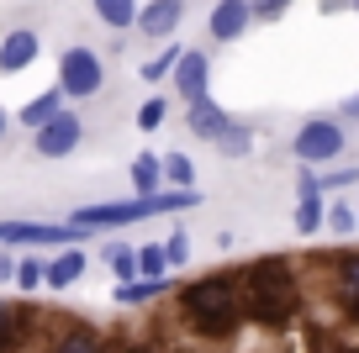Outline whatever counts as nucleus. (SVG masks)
Returning a JSON list of instances; mask_svg holds the SVG:
<instances>
[{
  "mask_svg": "<svg viewBox=\"0 0 359 353\" xmlns=\"http://www.w3.org/2000/svg\"><path fill=\"white\" fill-rule=\"evenodd\" d=\"M243 275V317L264 321V327H285V321L296 317V300H302V285H296L291 264L285 258H254L248 269H238Z\"/></svg>",
  "mask_w": 359,
  "mask_h": 353,
  "instance_id": "1",
  "label": "nucleus"
},
{
  "mask_svg": "<svg viewBox=\"0 0 359 353\" xmlns=\"http://www.w3.org/2000/svg\"><path fill=\"white\" fill-rule=\"evenodd\" d=\"M180 311H185V321H191L196 332H206V338H233L238 321H243L233 279H196V285H185Z\"/></svg>",
  "mask_w": 359,
  "mask_h": 353,
  "instance_id": "2",
  "label": "nucleus"
},
{
  "mask_svg": "<svg viewBox=\"0 0 359 353\" xmlns=\"http://www.w3.org/2000/svg\"><path fill=\"white\" fill-rule=\"evenodd\" d=\"M201 206L196 190H164V195H133V200H106V206H79L74 227H127V221L169 216V211H191Z\"/></svg>",
  "mask_w": 359,
  "mask_h": 353,
  "instance_id": "3",
  "label": "nucleus"
},
{
  "mask_svg": "<svg viewBox=\"0 0 359 353\" xmlns=\"http://www.w3.org/2000/svg\"><path fill=\"white\" fill-rule=\"evenodd\" d=\"M101 85H106V64L95 48H69L58 58V90H64V100H90Z\"/></svg>",
  "mask_w": 359,
  "mask_h": 353,
  "instance_id": "4",
  "label": "nucleus"
},
{
  "mask_svg": "<svg viewBox=\"0 0 359 353\" xmlns=\"http://www.w3.org/2000/svg\"><path fill=\"white\" fill-rule=\"evenodd\" d=\"M296 158H302V164H333V158H344V127L338 122H306L302 132H296Z\"/></svg>",
  "mask_w": 359,
  "mask_h": 353,
  "instance_id": "5",
  "label": "nucleus"
},
{
  "mask_svg": "<svg viewBox=\"0 0 359 353\" xmlns=\"http://www.w3.org/2000/svg\"><path fill=\"white\" fill-rule=\"evenodd\" d=\"M85 237V227H48V221H0V248H16V243H58V248H74Z\"/></svg>",
  "mask_w": 359,
  "mask_h": 353,
  "instance_id": "6",
  "label": "nucleus"
},
{
  "mask_svg": "<svg viewBox=\"0 0 359 353\" xmlns=\"http://www.w3.org/2000/svg\"><path fill=\"white\" fill-rule=\"evenodd\" d=\"M79 137H85V122H79L74 111H58L53 122H43V127L32 132V148H37L43 158H69V153L79 148Z\"/></svg>",
  "mask_w": 359,
  "mask_h": 353,
  "instance_id": "7",
  "label": "nucleus"
},
{
  "mask_svg": "<svg viewBox=\"0 0 359 353\" xmlns=\"http://www.w3.org/2000/svg\"><path fill=\"white\" fill-rule=\"evenodd\" d=\"M175 95L185 100V106H196V100L206 95V79H212V58L206 53H196V48H185V58L175 64Z\"/></svg>",
  "mask_w": 359,
  "mask_h": 353,
  "instance_id": "8",
  "label": "nucleus"
},
{
  "mask_svg": "<svg viewBox=\"0 0 359 353\" xmlns=\"http://www.w3.org/2000/svg\"><path fill=\"white\" fill-rule=\"evenodd\" d=\"M248 22H254L248 0H217L212 16H206V32H212L217 43H238V37L248 32Z\"/></svg>",
  "mask_w": 359,
  "mask_h": 353,
  "instance_id": "9",
  "label": "nucleus"
},
{
  "mask_svg": "<svg viewBox=\"0 0 359 353\" xmlns=\"http://www.w3.org/2000/svg\"><path fill=\"white\" fill-rule=\"evenodd\" d=\"M180 16H185V0H143L137 6V32L143 37H175Z\"/></svg>",
  "mask_w": 359,
  "mask_h": 353,
  "instance_id": "10",
  "label": "nucleus"
},
{
  "mask_svg": "<svg viewBox=\"0 0 359 353\" xmlns=\"http://www.w3.org/2000/svg\"><path fill=\"white\" fill-rule=\"evenodd\" d=\"M37 64V32L16 27V32L0 37V74H22V69Z\"/></svg>",
  "mask_w": 359,
  "mask_h": 353,
  "instance_id": "11",
  "label": "nucleus"
},
{
  "mask_svg": "<svg viewBox=\"0 0 359 353\" xmlns=\"http://www.w3.org/2000/svg\"><path fill=\"white\" fill-rule=\"evenodd\" d=\"M323 190H317V174H306L302 169V200H296V232L302 237H312V232H323Z\"/></svg>",
  "mask_w": 359,
  "mask_h": 353,
  "instance_id": "12",
  "label": "nucleus"
},
{
  "mask_svg": "<svg viewBox=\"0 0 359 353\" xmlns=\"http://www.w3.org/2000/svg\"><path fill=\"white\" fill-rule=\"evenodd\" d=\"M90 269V258H85V248H64V254L53 258V264H43V285L48 290H69L79 275Z\"/></svg>",
  "mask_w": 359,
  "mask_h": 353,
  "instance_id": "13",
  "label": "nucleus"
},
{
  "mask_svg": "<svg viewBox=\"0 0 359 353\" xmlns=\"http://www.w3.org/2000/svg\"><path fill=\"white\" fill-rule=\"evenodd\" d=\"M227 122H233V116H227V111L217 106L212 95H201V100H196V106H191V132H196V137H206V143H217Z\"/></svg>",
  "mask_w": 359,
  "mask_h": 353,
  "instance_id": "14",
  "label": "nucleus"
},
{
  "mask_svg": "<svg viewBox=\"0 0 359 353\" xmlns=\"http://www.w3.org/2000/svg\"><path fill=\"white\" fill-rule=\"evenodd\" d=\"M169 290V279H116V306H148L154 296H164Z\"/></svg>",
  "mask_w": 359,
  "mask_h": 353,
  "instance_id": "15",
  "label": "nucleus"
},
{
  "mask_svg": "<svg viewBox=\"0 0 359 353\" xmlns=\"http://www.w3.org/2000/svg\"><path fill=\"white\" fill-rule=\"evenodd\" d=\"M58 111H64V90H43V95H32V100H27V106H22V122L27 127H32V132H37V127H43V122H53V116H58Z\"/></svg>",
  "mask_w": 359,
  "mask_h": 353,
  "instance_id": "16",
  "label": "nucleus"
},
{
  "mask_svg": "<svg viewBox=\"0 0 359 353\" xmlns=\"http://www.w3.org/2000/svg\"><path fill=\"white\" fill-rule=\"evenodd\" d=\"M338 300L359 317V254H344V258H338Z\"/></svg>",
  "mask_w": 359,
  "mask_h": 353,
  "instance_id": "17",
  "label": "nucleus"
},
{
  "mask_svg": "<svg viewBox=\"0 0 359 353\" xmlns=\"http://www.w3.org/2000/svg\"><path fill=\"white\" fill-rule=\"evenodd\" d=\"M248 148H254V127H248V122H227L222 137H217V153H222V158H243Z\"/></svg>",
  "mask_w": 359,
  "mask_h": 353,
  "instance_id": "18",
  "label": "nucleus"
},
{
  "mask_svg": "<svg viewBox=\"0 0 359 353\" xmlns=\"http://www.w3.org/2000/svg\"><path fill=\"white\" fill-rule=\"evenodd\" d=\"M95 16H101L106 27H116V32H122V27L137 22V0H95Z\"/></svg>",
  "mask_w": 359,
  "mask_h": 353,
  "instance_id": "19",
  "label": "nucleus"
},
{
  "mask_svg": "<svg viewBox=\"0 0 359 353\" xmlns=\"http://www.w3.org/2000/svg\"><path fill=\"white\" fill-rule=\"evenodd\" d=\"M158 179H164V169H158V158H133V190L137 195H158Z\"/></svg>",
  "mask_w": 359,
  "mask_h": 353,
  "instance_id": "20",
  "label": "nucleus"
},
{
  "mask_svg": "<svg viewBox=\"0 0 359 353\" xmlns=\"http://www.w3.org/2000/svg\"><path fill=\"white\" fill-rule=\"evenodd\" d=\"M53 353H106V348H101V338H95L90 327H69L64 338L53 342Z\"/></svg>",
  "mask_w": 359,
  "mask_h": 353,
  "instance_id": "21",
  "label": "nucleus"
},
{
  "mask_svg": "<svg viewBox=\"0 0 359 353\" xmlns=\"http://www.w3.org/2000/svg\"><path fill=\"white\" fill-rule=\"evenodd\" d=\"M180 58H185V48H164V53H158V58H148V64H143V79H148V85H158V79H169V74H175V64H180Z\"/></svg>",
  "mask_w": 359,
  "mask_h": 353,
  "instance_id": "22",
  "label": "nucleus"
},
{
  "mask_svg": "<svg viewBox=\"0 0 359 353\" xmlns=\"http://www.w3.org/2000/svg\"><path fill=\"white\" fill-rule=\"evenodd\" d=\"M164 269H169V258H164V248H158V243L137 248V279H169Z\"/></svg>",
  "mask_w": 359,
  "mask_h": 353,
  "instance_id": "23",
  "label": "nucleus"
},
{
  "mask_svg": "<svg viewBox=\"0 0 359 353\" xmlns=\"http://www.w3.org/2000/svg\"><path fill=\"white\" fill-rule=\"evenodd\" d=\"M158 169H164V179H169V185H180V190H191V185H196V164H191L185 153H169Z\"/></svg>",
  "mask_w": 359,
  "mask_h": 353,
  "instance_id": "24",
  "label": "nucleus"
},
{
  "mask_svg": "<svg viewBox=\"0 0 359 353\" xmlns=\"http://www.w3.org/2000/svg\"><path fill=\"white\" fill-rule=\"evenodd\" d=\"M106 264L116 269V279H137V248H133V243L106 248Z\"/></svg>",
  "mask_w": 359,
  "mask_h": 353,
  "instance_id": "25",
  "label": "nucleus"
},
{
  "mask_svg": "<svg viewBox=\"0 0 359 353\" xmlns=\"http://www.w3.org/2000/svg\"><path fill=\"white\" fill-rule=\"evenodd\" d=\"M164 116H169V100H164V95H148L143 111H137V127H143V132H158V127H164Z\"/></svg>",
  "mask_w": 359,
  "mask_h": 353,
  "instance_id": "26",
  "label": "nucleus"
},
{
  "mask_svg": "<svg viewBox=\"0 0 359 353\" xmlns=\"http://www.w3.org/2000/svg\"><path fill=\"white\" fill-rule=\"evenodd\" d=\"M323 227H333V232H354V227H359V216H354V206H344V200H338V206H327V211H323Z\"/></svg>",
  "mask_w": 359,
  "mask_h": 353,
  "instance_id": "27",
  "label": "nucleus"
},
{
  "mask_svg": "<svg viewBox=\"0 0 359 353\" xmlns=\"http://www.w3.org/2000/svg\"><path fill=\"white\" fill-rule=\"evenodd\" d=\"M16 285H22V290H37V285H43V258H16Z\"/></svg>",
  "mask_w": 359,
  "mask_h": 353,
  "instance_id": "28",
  "label": "nucleus"
},
{
  "mask_svg": "<svg viewBox=\"0 0 359 353\" xmlns=\"http://www.w3.org/2000/svg\"><path fill=\"white\" fill-rule=\"evenodd\" d=\"M344 185H359V169L344 164V169H327V174H317V190H344Z\"/></svg>",
  "mask_w": 359,
  "mask_h": 353,
  "instance_id": "29",
  "label": "nucleus"
},
{
  "mask_svg": "<svg viewBox=\"0 0 359 353\" xmlns=\"http://www.w3.org/2000/svg\"><path fill=\"white\" fill-rule=\"evenodd\" d=\"M158 248H164L169 269H180V264H185V258H191V237H185V232H175V237H164V243H158Z\"/></svg>",
  "mask_w": 359,
  "mask_h": 353,
  "instance_id": "30",
  "label": "nucleus"
},
{
  "mask_svg": "<svg viewBox=\"0 0 359 353\" xmlns=\"http://www.w3.org/2000/svg\"><path fill=\"white\" fill-rule=\"evenodd\" d=\"M291 0H248V11H254V22H275V16L285 11Z\"/></svg>",
  "mask_w": 359,
  "mask_h": 353,
  "instance_id": "31",
  "label": "nucleus"
},
{
  "mask_svg": "<svg viewBox=\"0 0 359 353\" xmlns=\"http://www.w3.org/2000/svg\"><path fill=\"white\" fill-rule=\"evenodd\" d=\"M11 275H16V258H11V248H6V254H0V285H6Z\"/></svg>",
  "mask_w": 359,
  "mask_h": 353,
  "instance_id": "32",
  "label": "nucleus"
},
{
  "mask_svg": "<svg viewBox=\"0 0 359 353\" xmlns=\"http://www.w3.org/2000/svg\"><path fill=\"white\" fill-rule=\"evenodd\" d=\"M338 111H344V122H359V95H348V100H344Z\"/></svg>",
  "mask_w": 359,
  "mask_h": 353,
  "instance_id": "33",
  "label": "nucleus"
},
{
  "mask_svg": "<svg viewBox=\"0 0 359 353\" xmlns=\"http://www.w3.org/2000/svg\"><path fill=\"white\" fill-rule=\"evenodd\" d=\"M0 137H6V111H0Z\"/></svg>",
  "mask_w": 359,
  "mask_h": 353,
  "instance_id": "34",
  "label": "nucleus"
},
{
  "mask_svg": "<svg viewBox=\"0 0 359 353\" xmlns=\"http://www.w3.org/2000/svg\"><path fill=\"white\" fill-rule=\"evenodd\" d=\"M333 6H354V0H333Z\"/></svg>",
  "mask_w": 359,
  "mask_h": 353,
  "instance_id": "35",
  "label": "nucleus"
},
{
  "mask_svg": "<svg viewBox=\"0 0 359 353\" xmlns=\"http://www.w3.org/2000/svg\"><path fill=\"white\" fill-rule=\"evenodd\" d=\"M354 216H359V206H354Z\"/></svg>",
  "mask_w": 359,
  "mask_h": 353,
  "instance_id": "36",
  "label": "nucleus"
},
{
  "mask_svg": "<svg viewBox=\"0 0 359 353\" xmlns=\"http://www.w3.org/2000/svg\"><path fill=\"white\" fill-rule=\"evenodd\" d=\"M354 6H359V0H354Z\"/></svg>",
  "mask_w": 359,
  "mask_h": 353,
  "instance_id": "37",
  "label": "nucleus"
}]
</instances>
